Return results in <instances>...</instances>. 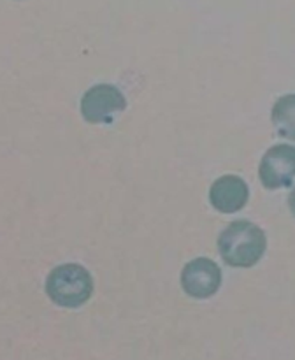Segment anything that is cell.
<instances>
[{
    "label": "cell",
    "mask_w": 295,
    "mask_h": 360,
    "mask_svg": "<svg viewBox=\"0 0 295 360\" xmlns=\"http://www.w3.org/2000/svg\"><path fill=\"white\" fill-rule=\"evenodd\" d=\"M288 206H290L291 214H294V217H295V188L291 190L290 197H288Z\"/></svg>",
    "instance_id": "8"
},
{
    "label": "cell",
    "mask_w": 295,
    "mask_h": 360,
    "mask_svg": "<svg viewBox=\"0 0 295 360\" xmlns=\"http://www.w3.org/2000/svg\"><path fill=\"white\" fill-rule=\"evenodd\" d=\"M221 285V271L213 260L193 259L181 273V287L190 297L207 299L218 292Z\"/></svg>",
    "instance_id": "5"
},
{
    "label": "cell",
    "mask_w": 295,
    "mask_h": 360,
    "mask_svg": "<svg viewBox=\"0 0 295 360\" xmlns=\"http://www.w3.org/2000/svg\"><path fill=\"white\" fill-rule=\"evenodd\" d=\"M248 185L239 176H221L211 185L209 202L220 213H235L248 202Z\"/></svg>",
    "instance_id": "6"
},
{
    "label": "cell",
    "mask_w": 295,
    "mask_h": 360,
    "mask_svg": "<svg viewBox=\"0 0 295 360\" xmlns=\"http://www.w3.org/2000/svg\"><path fill=\"white\" fill-rule=\"evenodd\" d=\"M46 292L55 304L62 308H77L91 297V274L77 264L55 267L46 280Z\"/></svg>",
    "instance_id": "2"
},
{
    "label": "cell",
    "mask_w": 295,
    "mask_h": 360,
    "mask_svg": "<svg viewBox=\"0 0 295 360\" xmlns=\"http://www.w3.org/2000/svg\"><path fill=\"white\" fill-rule=\"evenodd\" d=\"M125 108V97L112 84H95L81 98V115L90 123H111Z\"/></svg>",
    "instance_id": "3"
},
{
    "label": "cell",
    "mask_w": 295,
    "mask_h": 360,
    "mask_svg": "<svg viewBox=\"0 0 295 360\" xmlns=\"http://www.w3.org/2000/svg\"><path fill=\"white\" fill-rule=\"evenodd\" d=\"M267 239L258 225L248 220L232 221L218 238L220 255L232 267H251L266 253Z\"/></svg>",
    "instance_id": "1"
},
{
    "label": "cell",
    "mask_w": 295,
    "mask_h": 360,
    "mask_svg": "<svg viewBox=\"0 0 295 360\" xmlns=\"http://www.w3.org/2000/svg\"><path fill=\"white\" fill-rule=\"evenodd\" d=\"M260 181L266 188H287L295 178V148L290 144H276L262 157L258 167Z\"/></svg>",
    "instance_id": "4"
},
{
    "label": "cell",
    "mask_w": 295,
    "mask_h": 360,
    "mask_svg": "<svg viewBox=\"0 0 295 360\" xmlns=\"http://www.w3.org/2000/svg\"><path fill=\"white\" fill-rule=\"evenodd\" d=\"M270 118L274 129L281 137L295 141V94L277 98L276 104L273 105Z\"/></svg>",
    "instance_id": "7"
}]
</instances>
